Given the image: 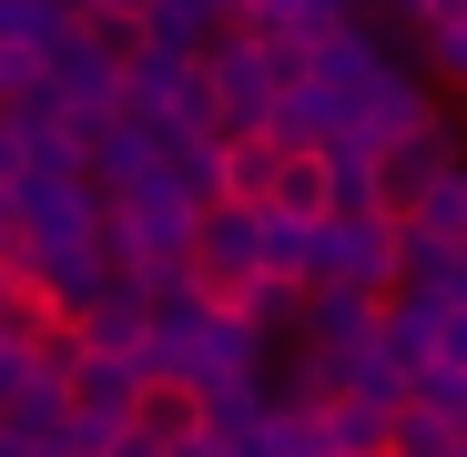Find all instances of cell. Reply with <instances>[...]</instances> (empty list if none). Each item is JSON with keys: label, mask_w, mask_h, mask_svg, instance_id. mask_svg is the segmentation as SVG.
<instances>
[{"label": "cell", "mask_w": 467, "mask_h": 457, "mask_svg": "<svg viewBox=\"0 0 467 457\" xmlns=\"http://www.w3.org/2000/svg\"><path fill=\"white\" fill-rule=\"evenodd\" d=\"M305 285H346V295H366V305H386L407 285V234L386 213H326L316 234H305Z\"/></svg>", "instance_id": "obj_1"}, {"label": "cell", "mask_w": 467, "mask_h": 457, "mask_svg": "<svg viewBox=\"0 0 467 457\" xmlns=\"http://www.w3.org/2000/svg\"><path fill=\"white\" fill-rule=\"evenodd\" d=\"M275 92H285V71H275L265 31H223V41L203 51V102H213L223 132H254V122L275 112Z\"/></svg>", "instance_id": "obj_2"}, {"label": "cell", "mask_w": 467, "mask_h": 457, "mask_svg": "<svg viewBox=\"0 0 467 457\" xmlns=\"http://www.w3.org/2000/svg\"><path fill=\"white\" fill-rule=\"evenodd\" d=\"M346 203V183H336V152H316V142H285L275 152V183H265V213L275 223H295V234H316V223Z\"/></svg>", "instance_id": "obj_3"}, {"label": "cell", "mask_w": 467, "mask_h": 457, "mask_svg": "<svg viewBox=\"0 0 467 457\" xmlns=\"http://www.w3.org/2000/svg\"><path fill=\"white\" fill-rule=\"evenodd\" d=\"M142 316H152V295H142L132 275H102V285H92V305H82L71 326H82V346H92V356H132V366H152V356H142Z\"/></svg>", "instance_id": "obj_4"}, {"label": "cell", "mask_w": 467, "mask_h": 457, "mask_svg": "<svg viewBox=\"0 0 467 457\" xmlns=\"http://www.w3.org/2000/svg\"><path fill=\"white\" fill-rule=\"evenodd\" d=\"M397 234H407V254H457V244H467V152L397 213Z\"/></svg>", "instance_id": "obj_5"}, {"label": "cell", "mask_w": 467, "mask_h": 457, "mask_svg": "<svg viewBox=\"0 0 467 457\" xmlns=\"http://www.w3.org/2000/svg\"><path fill=\"white\" fill-rule=\"evenodd\" d=\"M265 376H213V387H193V417H203V437L213 447H244L254 427H265Z\"/></svg>", "instance_id": "obj_6"}, {"label": "cell", "mask_w": 467, "mask_h": 457, "mask_svg": "<svg viewBox=\"0 0 467 457\" xmlns=\"http://www.w3.org/2000/svg\"><path fill=\"white\" fill-rule=\"evenodd\" d=\"M275 152H285V142H265V132H223V142H213V203H265Z\"/></svg>", "instance_id": "obj_7"}, {"label": "cell", "mask_w": 467, "mask_h": 457, "mask_svg": "<svg viewBox=\"0 0 467 457\" xmlns=\"http://www.w3.org/2000/svg\"><path fill=\"white\" fill-rule=\"evenodd\" d=\"M132 427H142V437H163V447L203 437V417H193V387H183V376H142V397H132Z\"/></svg>", "instance_id": "obj_8"}, {"label": "cell", "mask_w": 467, "mask_h": 457, "mask_svg": "<svg viewBox=\"0 0 467 457\" xmlns=\"http://www.w3.org/2000/svg\"><path fill=\"white\" fill-rule=\"evenodd\" d=\"M386 457H457V417H437V407H397L386 417Z\"/></svg>", "instance_id": "obj_9"}, {"label": "cell", "mask_w": 467, "mask_h": 457, "mask_svg": "<svg viewBox=\"0 0 467 457\" xmlns=\"http://www.w3.org/2000/svg\"><path fill=\"white\" fill-rule=\"evenodd\" d=\"M417 41H427V61L447 71V82H467V21H427Z\"/></svg>", "instance_id": "obj_10"}, {"label": "cell", "mask_w": 467, "mask_h": 457, "mask_svg": "<svg viewBox=\"0 0 467 457\" xmlns=\"http://www.w3.org/2000/svg\"><path fill=\"white\" fill-rule=\"evenodd\" d=\"M21 173H31V132L0 112V203H11V183H21Z\"/></svg>", "instance_id": "obj_11"}, {"label": "cell", "mask_w": 467, "mask_h": 457, "mask_svg": "<svg viewBox=\"0 0 467 457\" xmlns=\"http://www.w3.org/2000/svg\"><path fill=\"white\" fill-rule=\"evenodd\" d=\"M71 11H82V21H122V31H142L152 0H71Z\"/></svg>", "instance_id": "obj_12"}]
</instances>
